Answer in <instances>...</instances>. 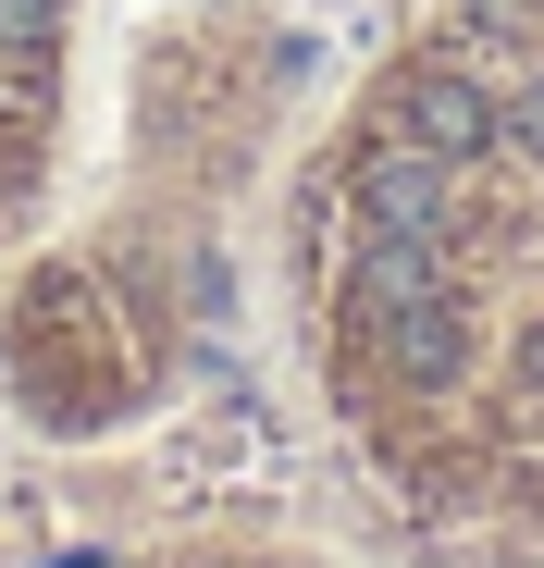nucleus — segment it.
<instances>
[{"label": "nucleus", "mask_w": 544, "mask_h": 568, "mask_svg": "<svg viewBox=\"0 0 544 568\" xmlns=\"http://www.w3.org/2000/svg\"><path fill=\"white\" fill-rule=\"evenodd\" d=\"M74 112V0H0V260L26 247Z\"/></svg>", "instance_id": "obj_2"}, {"label": "nucleus", "mask_w": 544, "mask_h": 568, "mask_svg": "<svg viewBox=\"0 0 544 568\" xmlns=\"http://www.w3.org/2000/svg\"><path fill=\"white\" fill-rule=\"evenodd\" d=\"M334 420L421 519H544V0H421L285 185Z\"/></svg>", "instance_id": "obj_1"}]
</instances>
